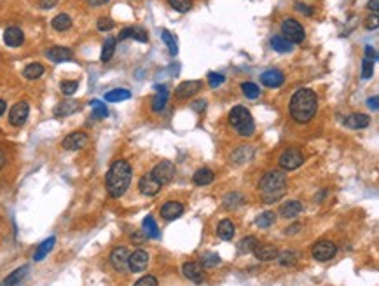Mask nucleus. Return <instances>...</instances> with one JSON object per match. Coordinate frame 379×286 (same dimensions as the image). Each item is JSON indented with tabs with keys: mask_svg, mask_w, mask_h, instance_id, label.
Wrapping results in <instances>:
<instances>
[{
	"mask_svg": "<svg viewBox=\"0 0 379 286\" xmlns=\"http://www.w3.org/2000/svg\"><path fill=\"white\" fill-rule=\"evenodd\" d=\"M318 110V96L315 91L307 88H302L295 91L288 103V112L290 117L299 124H307L315 119Z\"/></svg>",
	"mask_w": 379,
	"mask_h": 286,
	"instance_id": "obj_1",
	"label": "nucleus"
},
{
	"mask_svg": "<svg viewBox=\"0 0 379 286\" xmlns=\"http://www.w3.org/2000/svg\"><path fill=\"white\" fill-rule=\"evenodd\" d=\"M201 80H185L182 84H179V88L175 89V95L180 100H187V98L194 96L196 93H199L201 89Z\"/></svg>",
	"mask_w": 379,
	"mask_h": 286,
	"instance_id": "obj_16",
	"label": "nucleus"
},
{
	"mask_svg": "<svg viewBox=\"0 0 379 286\" xmlns=\"http://www.w3.org/2000/svg\"><path fill=\"white\" fill-rule=\"evenodd\" d=\"M278 262H280V265L282 267H292V265L295 264V260H297V253L295 252H282V253H278Z\"/></svg>",
	"mask_w": 379,
	"mask_h": 286,
	"instance_id": "obj_39",
	"label": "nucleus"
},
{
	"mask_svg": "<svg viewBox=\"0 0 379 286\" xmlns=\"http://www.w3.org/2000/svg\"><path fill=\"white\" fill-rule=\"evenodd\" d=\"M151 175L161 187L166 185V183H169L173 180V176H175V164H173L171 160H161V162L151 171Z\"/></svg>",
	"mask_w": 379,
	"mask_h": 286,
	"instance_id": "obj_7",
	"label": "nucleus"
},
{
	"mask_svg": "<svg viewBox=\"0 0 379 286\" xmlns=\"http://www.w3.org/2000/svg\"><path fill=\"white\" fill-rule=\"evenodd\" d=\"M28 270H30L28 265H23V267L16 269L14 272H11L9 276L0 283V286H16L18 283H21V281L26 277V274H28Z\"/></svg>",
	"mask_w": 379,
	"mask_h": 286,
	"instance_id": "obj_24",
	"label": "nucleus"
},
{
	"mask_svg": "<svg viewBox=\"0 0 379 286\" xmlns=\"http://www.w3.org/2000/svg\"><path fill=\"white\" fill-rule=\"evenodd\" d=\"M271 48L274 51H278V53H290V51L294 49V44H290L283 35H274V37L271 38Z\"/></svg>",
	"mask_w": 379,
	"mask_h": 286,
	"instance_id": "obj_33",
	"label": "nucleus"
},
{
	"mask_svg": "<svg viewBox=\"0 0 379 286\" xmlns=\"http://www.w3.org/2000/svg\"><path fill=\"white\" fill-rule=\"evenodd\" d=\"M219 262H220V257H217V255H213V253L203 255V267H213V265H217Z\"/></svg>",
	"mask_w": 379,
	"mask_h": 286,
	"instance_id": "obj_48",
	"label": "nucleus"
},
{
	"mask_svg": "<svg viewBox=\"0 0 379 286\" xmlns=\"http://www.w3.org/2000/svg\"><path fill=\"white\" fill-rule=\"evenodd\" d=\"M302 211V205L299 201H288L282 206L280 213H282L283 218H295L297 215H301Z\"/></svg>",
	"mask_w": 379,
	"mask_h": 286,
	"instance_id": "obj_28",
	"label": "nucleus"
},
{
	"mask_svg": "<svg viewBox=\"0 0 379 286\" xmlns=\"http://www.w3.org/2000/svg\"><path fill=\"white\" fill-rule=\"evenodd\" d=\"M154 89L157 91V95L152 98V110L154 112H163L164 110V107H166V103H168V88L166 86H154Z\"/></svg>",
	"mask_w": 379,
	"mask_h": 286,
	"instance_id": "obj_19",
	"label": "nucleus"
},
{
	"mask_svg": "<svg viewBox=\"0 0 379 286\" xmlns=\"http://www.w3.org/2000/svg\"><path fill=\"white\" fill-rule=\"evenodd\" d=\"M77 110H79V101L66 100V101H61L60 105H56V108H54V115L66 117V115H72V113L77 112Z\"/></svg>",
	"mask_w": 379,
	"mask_h": 286,
	"instance_id": "obj_25",
	"label": "nucleus"
},
{
	"mask_svg": "<svg viewBox=\"0 0 379 286\" xmlns=\"http://www.w3.org/2000/svg\"><path fill=\"white\" fill-rule=\"evenodd\" d=\"M282 35L287 38L290 44H301L306 38V32H304V26L295 19H285L282 23Z\"/></svg>",
	"mask_w": 379,
	"mask_h": 286,
	"instance_id": "obj_5",
	"label": "nucleus"
},
{
	"mask_svg": "<svg viewBox=\"0 0 379 286\" xmlns=\"http://www.w3.org/2000/svg\"><path fill=\"white\" fill-rule=\"evenodd\" d=\"M302 160H304V155L299 148H287V150L282 152L278 162H280V168H282V170L292 171V170H297V168L302 164Z\"/></svg>",
	"mask_w": 379,
	"mask_h": 286,
	"instance_id": "obj_6",
	"label": "nucleus"
},
{
	"mask_svg": "<svg viewBox=\"0 0 379 286\" xmlns=\"http://www.w3.org/2000/svg\"><path fill=\"white\" fill-rule=\"evenodd\" d=\"M161 37H163V42L166 44V48H168V51H169V54H171V56H177V53H179L177 38L173 37V35L169 33L168 30H161Z\"/></svg>",
	"mask_w": 379,
	"mask_h": 286,
	"instance_id": "obj_37",
	"label": "nucleus"
},
{
	"mask_svg": "<svg viewBox=\"0 0 379 286\" xmlns=\"http://www.w3.org/2000/svg\"><path fill=\"white\" fill-rule=\"evenodd\" d=\"M257 246H259L257 237L248 236V237H243L242 241L238 242V252L242 253V255H245V253H252L255 248H257Z\"/></svg>",
	"mask_w": 379,
	"mask_h": 286,
	"instance_id": "obj_35",
	"label": "nucleus"
},
{
	"mask_svg": "<svg viewBox=\"0 0 379 286\" xmlns=\"http://www.w3.org/2000/svg\"><path fill=\"white\" fill-rule=\"evenodd\" d=\"M182 272L184 276L187 277L189 281H192V283H203L204 281V270H203V265L197 264V262H187V264L182 265Z\"/></svg>",
	"mask_w": 379,
	"mask_h": 286,
	"instance_id": "obj_14",
	"label": "nucleus"
},
{
	"mask_svg": "<svg viewBox=\"0 0 379 286\" xmlns=\"http://www.w3.org/2000/svg\"><path fill=\"white\" fill-rule=\"evenodd\" d=\"M367 107L370 108L372 112H377V108H379V103H377V96H372V98H369L367 100Z\"/></svg>",
	"mask_w": 379,
	"mask_h": 286,
	"instance_id": "obj_55",
	"label": "nucleus"
},
{
	"mask_svg": "<svg viewBox=\"0 0 379 286\" xmlns=\"http://www.w3.org/2000/svg\"><path fill=\"white\" fill-rule=\"evenodd\" d=\"M89 105H91L93 108V115L96 117V119H105L107 115H109V110H107L105 103L100 100H91L89 101Z\"/></svg>",
	"mask_w": 379,
	"mask_h": 286,
	"instance_id": "obj_42",
	"label": "nucleus"
},
{
	"mask_svg": "<svg viewBox=\"0 0 379 286\" xmlns=\"http://www.w3.org/2000/svg\"><path fill=\"white\" fill-rule=\"evenodd\" d=\"M252 253H254L255 258L260 262H269V260H274L280 252L273 244H262V246H257Z\"/></svg>",
	"mask_w": 379,
	"mask_h": 286,
	"instance_id": "obj_23",
	"label": "nucleus"
},
{
	"mask_svg": "<svg viewBox=\"0 0 379 286\" xmlns=\"http://www.w3.org/2000/svg\"><path fill=\"white\" fill-rule=\"evenodd\" d=\"M124 38H135L138 42H149V33L147 30L140 28V26H128L119 33V40H124Z\"/></svg>",
	"mask_w": 379,
	"mask_h": 286,
	"instance_id": "obj_21",
	"label": "nucleus"
},
{
	"mask_svg": "<svg viewBox=\"0 0 379 286\" xmlns=\"http://www.w3.org/2000/svg\"><path fill=\"white\" fill-rule=\"evenodd\" d=\"M89 4V7H101L105 4H109V0H86Z\"/></svg>",
	"mask_w": 379,
	"mask_h": 286,
	"instance_id": "obj_57",
	"label": "nucleus"
},
{
	"mask_svg": "<svg viewBox=\"0 0 379 286\" xmlns=\"http://www.w3.org/2000/svg\"><path fill=\"white\" fill-rule=\"evenodd\" d=\"M242 91H243V95L247 98H250V100H255V98L260 96V88L257 84H254V82H243Z\"/></svg>",
	"mask_w": 379,
	"mask_h": 286,
	"instance_id": "obj_41",
	"label": "nucleus"
},
{
	"mask_svg": "<svg viewBox=\"0 0 379 286\" xmlns=\"http://www.w3.org/2000/svg\"><path fill=\"white\" fill-rule=\"evenodd\" d=\"M365 58H369V60H372V61H377V53L374 51V48L372 46H365Z\"/></svg>",
	"mask_w": 379,
	"mask_h": 286,
	"instance_id": "obj_53",
	"label": "nucleus"
},
{
	"mask_svg": "<svg viewBox=\"0 0 379 286\" xmlns=\"http://www.w3.org/2000/svg\"><path fill=\"white\" fill-rule=\"evenodd\" d=\"M234 223L231 220H227V218H224V220H220L219 227H217V234H219L220 239H224V241H231L232 237H234Z\"/></svg>",
	"mask_w": 379,
	"mask_h": 286,
	"instance_id": "obj_27",
	"label": "nucleus"
},
{
	"mask_svg": "<svg viewBox=\"0 0 379 286\" xmlns=\"http://www.w3.org/2000/svg\"><path fill=\"white\" fill-rule=\"evenodd\" d=\"M182 213H184V206L180 205V202H175V201H169L163 208H161V217H163L164 220H168V222L182 217Z\"/></svg>",
	"mask_w": 379,
	"mask_h": 286,
	"instance_id": "obj_20",
	"label": "nucleus"
},
{
	"mask_svg": "<svg viewBox=\"0 0 379 286\" xmlns=\"http://www.w3.org/2000/svg\"><path fill=\"white\" fill-rule=\"evenodd\" d=\"M58 4V0H39V6H41V9H53L54 6Z\"/></svg>",
	"mask_w": 379,
	"mask_h": 286,
	"instance_id": "obj_52",
	"label": "nucleus"
},
{
	"mask_svg": "<svg viewBox=\"0 0 379 286\" xmlns=\"http://www.w3.org/2000/svg\"><path fill=\"white\" fill-rule=\"evenodd\" d=\"M60 89H61V93L65 96H72V95H76V93H77L79 82L77 80H63L60 84Z\"/></svg>",
	"mask_w": 379,
	"mask_h": 286,
	"instance_id": "obj_44",
	"label": "nucleus"
},
{
	"mask_svg": "<svg viewBox=\"0 0 379 286\" xmlns=\"http://www.w3.org/2000/svg\"><path fill=\"white\" fill-rule=\"evenodd\" d=\"M135 286H157V279L154 276H144L136 281Z\"/></svg>",
	"mask_w": 379,
	"mask_h": 286,
	"instance_id": "obj_50",
	"label": "nucleus"
},
{
	"mask_svg": "<svg viewBox=\"0 0 379 286\" xmlns=\"http://www.w3.org/2000/svg\"><path fill=\"white\" fill-rule=\"evenodd\" d=\"M44 73H46V68H44V65H41V63H30L28 66H25V70H23V75H25V79H28V80L41 79Z\"/></svg>",
	"mask_w": 379,
	"mask_h": 286,
	"instance_id": "obj_32",
	"label": "nucleus"
},
{
	"mask_svg": "<svg viewBox=\"0 0 379 286\" xmlns=\"http://www.w3.org/2000/svg\"><path fill=\"white\" fill-rule=\"evenodd\" d=\"M131 239H133V242H136V244H140V242H144L145 239H147V236H145V234H133Z\"/></svg>",
	"mask_w": 379,
	"mask_h": 286,
	"instance_id": "obj_58",
	"label": "nucleus"
},
{
	"mask_svg": "<svg viewBox=\"0 0 379 286\" xmlns=\"http://www.w3.org/2000/svg\"><path fill=\"white\" fill-rule=\"evenodd\" d=\"M131 166H129L128 160H116V162L110 166V170L107 171L105 178V187L109 192L110 197L117 199L121 195H124V192L128 190L129 183H131Z\"/></svg>",
	"mask_w": 379,
	"mask_h": 286,
	"instance_id": "obj_2",
	"label": "nucleus"
},
{
	"mask_svg": "<svg viewBox=\"0 0 379 286\" xmlns=\"http://www.w3.org/2000/svg\"><path fill=\"white\" fill-rule=\"evenodd\" d=\"M224 80H226V77L222 75V73H215V72H210L208 73V84H210V88H219L220 84H224Z\"/></svg>",
	"mask_w": 379,
	"mask_h": 286,
	"instance_id": "obj_46",
	"label": "nucleus"
},
{
	"mask_svg": "<svg viewBox=\"0 0 379 286\" xmlns=\"http://www.w3.org/2000/svg\"><path fill=\"white\" fill-rule=\"evenodd\" d=\"M260 82H262L266 88L276 89V88H280V86H283V82H285V75L282 73V70L271 68V70H266V72L260 75Z\"/></svg>",
	"mask_w": 379,
	"mask_h": 286,
	"instance_id": "obj_15",
	"label": "nucleus"
},
{
	"mask_svg": "<svg viewBox=\"0 0 379 286\" xmlns=\"http://www.w3.org/2000/svg\"><path fill=\"white\" fill-rule=\"evenodd\" d=\"M7 108V103L4 100H0V115H4V112H6Z\"/></svg>",
	"mask_w": 379,
	"mask_h": 286,
	"instance_id": "obj_60",
	"label": "nucleus"
},
{
	"mask_svg": "<svg viewBox=\"0 0 379 286\" xmlns=\"http://www.w3.org/2000/svg\"><path fill=\"white\" fill-rule=\"evenodd\" d=\"M4 42L9 48H19L25 42V33H23V30L19 26H9L4 32Z\"/></svg>",
	"mask_w": 379,
	"mask_h": 286,
	"instance_id": "obj_17",
	"label": "nucleus"
},
{
	"mask_svg": "<svg viewBox=\"0 0 379 286\" xmlns=\"http://www.w3.org/2000/svg\"><path fill=\"white\" fill-rule=\"evenodd\" d=\"M96 26L100 32H110V30L114 28V21L110 18H100L96 23Z\"/></svg>",
	"mask_w": 379,
	"mask_h": 286,
	"instance_id": "obj_47",
	"label": "nucleus"
},
{
	"mask_svg": "<svg viewBox=\"0 0 379 286\" xmlns=\"http://www.w3.org/2000/svg\"><path fill=\"white\" fill-rule=\"evenodd\" d=\"M254 155V150H252L250 147H242V148H238V150L232 154V162L234 164H242V162H245V160H248Z\"/></svg>",
	"mask_w": 379,
	"mask_h": 286,
	"instance_id": "obj_38",
	"label": "nucleus"
},
{
	"mask_svg": "<svg viewBox=\"0 0 379 286\" xmlns=\"http://www.w3.org/2000/svg\"><path fill=\"white\" fill-rule=\"evenodd\" d=\"M54 242H56V237H54V236L47 237L44 242H41V246H39L37 252H35V255H33V260L35 262H41L42 258H46L47 255H49L51 250L54 248Z\"/></svg>",
	"mask_w": 379,
	"mask_h": 286,
	"instance_id": "obj_29",
	"label": "nucleus"
},
{
	"mask_svg": "<svg viewBox=\"0 0 379 286\" xmlns=\"http://www.w3.org/2000/svg\"><path fill=\"white\" fill-rule=\"evenodd\" d=\"M28 113H30V107L26 101H19V103H16L9 112L11 126L21 128L23 124L26 122V119H28Z\"/></svg>",
	"mask_w": 379,
	"mask_h": 286,
	"instance_id": "obj_9",
	"label": "nucleus"
},
{
	"mask_svg": "<svg viewBox=\"0 0 379 286\" xmlns=\"http://www.w3.org/2000/svg\"><path fill=\"white\" fill-rule=\"evenodd\" d=\"M295 11L306 14V16H311V14H313V9H311V7H307L306 4H302V2H295Z\"/></svg>",
	"mask_w": 379,
	"mask_h": 286,
	"instance_id": "obj_51",
	"label": "nucleus"
},
{
	"mask_svg": "<svg viewBox=\"0 0 379 286\" xmlns=\"http://www.w3.org/2000/svg\"><path fill=\"white\" fill-rule=\"evenodd\" d=\"M274 222H276V215L273 211H264V213H260L257 217V220H255L257 227H260V229H269Z\"/></svg>",
	"mask_w": 379,
	"mask_h": 286,
	"instance_id": "obj_36",
	"label": "nucleus"
},
{
	"mask_svg": "<svg viewBox=\"0 0 379 286\" xmlns=\"http://www.w3.org/2000/svg\"><path fill=\"white\" fill-rule=\"evenodd\" d=\"M370 124V117L365 113H350L344 119V126L350 129H364Z\"/></svg>",
	"mask_w": 379,
	"mask_h": 286,
	"instance_id": "obj_22",
	"label": "nucleus"
},
{
	"mask_svg": "<svg viewBox=\"0 0 379 286\" xmlns=\"http://www.w3.org/2000/svg\"><path fill=\"white\" fill-rule=\"evenodd\" d=\"M144 234L147 237H159L161 236L159 229H157V225H156V222H154L152 217H147L144 220Z\"/></svg>",
	"mask_w": 379,
	"mask_h": 286,
	"instance_id": "obj_40",
	"label": "nucleus"
},
{
	"mask_svg": "<svg viewBox=\"0 0 379 286\" xmlns=\"http://www.w3.org/2000/svg\"><path fill=\"white\" fill-rule=\"evenodd\" d=\"M128 258H129V250L126 246H117L110 253V264L117 272H124L128 269Z\"/></svg>",
	"mask_w": 379,
	"mask_h": 286,
	"instance_id": "obj_11",
	"label": "nucleus"
},
{
	"mask_svg": "<svg viewBox=\"0 0 379 286\" xmlns=\"http://www.w3.org/2000/svg\"><path fill=\"white\" fill-rule=\"evenodd\" d=\"M259 189L262 192L264 202H276L278 199H282L283 195H285L287 175L278 170L267 171V173L260 178Z\"/></svg>",
	"mask_w": 379,
	"mask_h": 286,
	"instance_id": "obj_3",
	"label": "nucleus"
},
{
	"mask_svg": "<svg viewBox=\"0 0 379 286\" xmlns=\"http://www.w3.org/2000/svg\"><path fill=\"white\" fill-rule=\"evenodd\" d=\"M131 98V93L128 89H114V91H109L105 95V101H110V103H119V101H126Z\"/></svg>",
	"mask_w": 379,
	"mask_h": 286,
	"instance_id": "obj_34",
	"label": "nucleus"
},
{
	"mask_svg": "<svg viewBox=\"0 0 379 286\" xmlns=\"http://www.w3.org/2000/svg\"><path fill=\"white\" fill-rule=\"evenodd\" d=\"M243 197L239 194H231L226 197V208H234L236 205H242Z\"/></svg>",
	"mask_w": 379,
	"mask_h": 286,
	"instance_id": "obj_49",
	"label": "nucleus"
},
{
	"mask_svg": "<svg viewBox=\"0 0 379 286\" xmlns=\"http://www.w3.org/2000/svg\"><path fill=\"white\" fill-rule=\"evenodd\" d=\"M229 122L234 128V131L239 136H245V138H248V136H252L255 133L254 117L250 115L248 108L242 107V105H236V107L231 108V112H229Z\"/></svg>",
	"mask_w": 379,
	"mask_h": 286,
	"instance_id": "obj_4",
	"label": "nucleus"
},
{
	"mask_svg": "<svg viewBox=\"0 0 379 286\" xmlns=\"http://www.w3.org/2000/svg\"><path fill=\"white\" fill-rule=\"evenodd\" d=\"M313 258L318 262H327L330 260V258L335 257V253H337V246L334 244L332 241H329V239H323V241H318L317 244L313 246Z\"/></svg>",
	"mask_w": 379,
	"mask_h": 286,
	"instance_id": "obj_8",
	"label": "nucleus"
},
{
	"mask_svg": "<svg viewBox=\"0 0 379 286\" xmlns=\"http://www.w3.org/2000/svg\"><path fill=\"white\" fill-rule=\"evenodd\" d=\"M4 164H6V154H4V152L0 150V168H2Z\"/></svg>",
	"mask_w": 379,
	"mask_h": 286,
	"instance_id": "obj_61",
	"label": "nucleus"
},
{
	"mask_svg": "<svg viewBox=\"0 0 379 286\" xmlns=\"http://www.w3.org/2000/svg\"><path fill=\"white\" fill-rule=\"evenodd\" d=\"M204 107H206V101H204V100H196L194 103H192V108H194L196 112L204 110Z\"/></svg>",
	"mask_w": 379,
	"mask_h": 286,
	"instance_id": "obj_56",
	"label": "nucleus"
},
{
	"mask_svg": "<svg viewBox=\"0 0 379 286\" xmlns=\"http://www.w3.org/2000/svg\"><path fill=\"white\" fill-rule=\"evenodd\" d=\"M365 26H367V30H376V28H377V16H376V14L367 19Z\"/></svg>",
	"mask_w": 379,
	"mask_h": 286,
	"instance_id": "obj_54",
	"label": "nucleus"
},
{
	"mask_svg": "<svg viewBox=\"0 0 379 286\" xmlns=\"http://www.w3.org/2000/svg\"><path fill=\"white\" fill-rule=\"evenodd\" d=\"M46 56L53 63H65V61L74 60V51L68 48H63V46H54V48L46 51Z\"/></svg>",
	"mask_w": 379,
	"mask_h": 286,
	"instance_id": "obj_13",
	"label": "nucleus"
},
{
	"mask_svg": "<svg viewBox=\"0 0 379 286\" xmlns=\"http://www.w3.org/2000/svg\"><path fill=\"white\" fill-rule=\"evenodd\" d=\"M138 189L144 195H156L157 192L161 190V185L156 182V180L152 178V175H144L140 178V182H138Z\"/></svg>",
	"mask_w": 379,
	"mask_h": 286,
	"instance_id": "obj_18",
	"label": "nucleus"
},
{
	"mask_svg": "<svg viewBox=\"0 0 379 286\" xmlns=\"http://www.w3.org/2000/svg\"><path fill=\"white\" fill-rule=\"evenodd\" d=\"M149 265V253L145 250H135L133 253H129L128 258V269L131 272H142Z\"/></svg>",
	"mask_w": 379,
	"mask_h": 286,
	"instance_id": "obj_12",
	"label": "nucleus"
},
{
	"mask_svg": "<svg viewBox=\"0 0 379 286\" xmlns=\"http://www.w3.org/2000/svg\"><path fill=\"white\" fill-rule=\"evenodd\" d=\"M372 72H374V61L369 60V58H364V61H362V79H370L372 77Z\"/></svg>",
	"mask_w": 379,
	"mask_h": 286,
	"instance_id": "obj_45",
	"label": "nucleus"
},
{
	"mask_svg": "<svg viewBox=\"0 0 379 286\" xmlns=\"http://www.w3.org/2000/svg\"><path fill=\"white\" fill-rule=\"evenodd\" d=\"M116 44H117V38L107 37V40L104 42V48H101V56H100V60L104 61V63H109V61L112 60L114 53H116Z\"/></svg>",
	"mask_w": 379,
	"mask_h": 286,
	"instance_id": "obj_31",
	"label": "nucleus"
},
{
	"mask_svg": "<svg viewBox=\"0 0 379 286\" xmlns=\"http://www.w3.org/2000/svg\"><path fill=\"white\" fill-rule=\"evenodd\" d=\"M213 178H215V175H213V171L210 168H201V170H197L194 176H192V182L199 187H204V185H210L213 182Z\"/></svg>",
	"mask_w": 379,
	"mask_h": 286,
	"instance_id": "obj_26",
	"label": "nucleus"
},
{
	"mask_svg": "<svg viewBox=\"0 0 379 286\" xmlns=\"http://www.w3.org/2000/svg\"><path fill=\"white\" fill-rule=\"evenodd\" d=\"M367 7H369L372 13H377V9H379V4H377V0H369V4H367Z\"/></svg>",
	"mask_w": 379,
	"mask_h": 286,
	"instance_id": "obj_59",
	"label": "nucleus"
},
{
	"mask_svg": "<svg viewBox=\"0 0 379 286\" xmlns=\"http://www.w3.org/2000/svg\"><path fill=\"white\" fill-rule=\"evenodd\" d=\"M88 142H89V138L86 133L76 131V133H70V135H66L65 138H63L61 147L65 148V150H81V148H84L86 145H88Z\"/></svg>",
	"mask_w": 379,
	"mask_h": 286,
	"instance_id": "obj_10",
	"label": "nucleus"
},
{
	"mask_svg": "<svg viewBox=\"0 0 379 286\" xmlns=\"http://www.w3.org/2000/svg\"><path fill=\"white\" fill-rule=\"evenodd\" d=\"M51 26H53L56 32H65V30H68L70 26H72V18H70L66 13H61V14H58V16L53 18Z\"/></svg>",
	"mask_w": 379,
	"mask_h": 286,
	"instance_id": "obj_30",
	"label": "nucleus"
},
{
	"mask_svg": "<svg viewBox=\"0 0 379 286\" xmlns=\"http://www.w3.org/2000/svg\"><path fill=\"white\" fill-rule=\"evenodd\" d=\"M168 4L177 13H189L192 9V0H168Z\"/></svg>",
	"mask_w": 379,
	"mask_h": 286,
	"instance_id": "obj_43",
	"label": "nucleus"
}]
</instances>
